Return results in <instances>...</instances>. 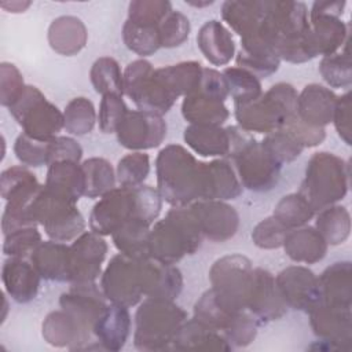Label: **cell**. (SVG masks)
Segmentation results:
<instances>
[{"mask_svg": "<svg viewBox=\"0 0 352 352\" xmlns=\"http://www.w3.org/2000/svg\"><path fill=\"white\" fill-rule=\"evenodd\" d=\"M30 263L47 280L69 282V246L58 241L41 242L30 254Z\"/></svg>", "mask_w": 352, "mask_h": 352, "instance_id": "obj_34", "label": "cell"}, {"mask_svg": "<svg viewBox=\"0 0 352 352\" xmlns=\"http://www.w3.org/2000/svg\"><path fill=\"white\" fill-rule=\"evenodd\" d=\"M87 38L84 22L73 15H62L54 19L48 28L50 47L60 55H76L85 47Z\"/></svg>", "mask_w": 352, "mask_h": 352, "instance_id": "obj_33", "label": "cell"}, {"mask_svg": "<svg viewBox=\"0 0 352 352\" xmlns=\"http://www.w3.org/2000/svg\"><path fill=\"white\" fill-rule=\"evenodd\" d=\"M89 78L98 94L124 95V74L118 62L110 56H100L94 62Z\"/></svg>", "mask_w": 352, "mask_h": 352, "instance_id": "obj_43", "label": "cell"}, {"mask_svg": "<svg viewBox=\"0 0 352 352\" xmlns=\"http://www.w3.org/2000/svg\"><path fill=\"white\" fill-rule=\"evenodd\" d=\"M43 337L51 345L69 346L70 349H80V344L91 341V336L63 309L47 315L43 322Z\"/></svg>", "mask_w": 352, "mask_h": 352, "instance_id": "obj_35", "label": "cell"}, {"mask_svg": "<svg viewBox=\"0 0 352 352\" xmlns=\"http://www.w3.org/2000/svg\"><path fill=\"white\" fill-rule=\"evenodd\" d=\"M182 114L191 125H217L221 126L230 116L223 100L194 92L184 96Z\"/></svg>", "mask_w": 352, "mask_h": 352, "instance_id": "obj_37", "label": "cell"}, {"mask_svg": "<svg viewBox=\"0 0 352 352\" xmlns=\"http://www.w3.org/2000/svg\"><path fill=\"white\" fill-rule=\"evenodd\" d=\"M286 254L296 263L314 264L320 261L327 252V243L315 227L290 230L283 241Z\"/></svg>", "mask_w": 352, "mask_h": 352, "instance_id": "obj_32", "label": "cell"}, {"mask_svg": "<svg viewBox=\"0 0 352 352\" xmlns=\"http://www.w3.org/2000/svg\"><path fill=\"white\" fill-rule=\"evenodd\" d=\"M349 186V165L333 153H315L307 165L300 194L315 212L342 199Z\"/></svg>", "mask_w": 352, "mask_h": 352, "instance_id": "obj_8", "label": "cell"}, {"mask_svg": "<svg viewBox=\"0 0 352 352\" xmlns=\"http://www.w3.org/2000/svg\"><path fill=\"white\" fill-rule=\"evenodd\" d=\"M81 166L85 175V197L100 198L114 188L117 179L114 169L107 160L92 157L85 160Z\"/></svg>", "mask_w": 352, "mask_h": 352, "instance_id": "obj_42", "label": "cell"}, {"mask_svg": "<svg viewBox=\"0 0 352 352\" xmlns=\"http://www.w3.org/2000/svg\"><path fill=\"white\" fill-rule=\"evenodd\" d=\"M157 72L179 98L182 95L187 96L198 89L202 77V65L195 60H188L160 67Z\"/></svg>", "mask_w": 352, "mask_h": 352, "instance_id": "obj_40", "label": "cell"}, {"mask_svg": "<svg viewBox=\"0 0 352 352\" xmlns=\"http://www.w3.org/2000/svg\"><path fill=\"white\" fill-rule=\"evenodd\" d=\"M40 274L32 263L23 258L10 257L1 268V280L8 296L16 302L32 301L38 292Z\"/></svg>", "mask_w": 352, "mask_h": 352, "instance_id": "obj_25", "label": "cell"}, {"mask_svg": "<svg viewBox=\"0 0 352 352\" xmlns=\"http://www.w3.org/2000/svg\"><path fill=\"white\" fill-rule=\"evenodd\" d=\"M198 48L214 66L227 65L235 55V43L230 30L216 19L205 22L197 34Z\"/></svg>", "mask_w": 352, "mask_h": 352, "instance_id": "obj_28", "label": "cell"}, {"mask_svg": "<svg viewBox=\"0 0 352 352\" xmlns=\"http://www.w3.org/2000/svg\"><path fill=\"white\" fill-rule=\"evenodd\" d=\"M81 157H82V148L74 139L67 136H55L50 140L48 165L56 161H63V160L80 162Z\"/></svg>", "mask_w": 352, "mask_h": 352, "instance_id": "obj_60", "label": "cell"}, {"mask_svg": "<svg viewBox=\"0 0 352 352\" xmlns=\"http://www.w3.org/2000/svg\"><path fill=\"white\" fill-rule=\"evenodd\" d=\"M100 289L113 304L129 308L140 302L144 297L142 260L122 253L114 256L102 275Z\"/></svg>", "mask_w": 352, "mask_h": 352, "instance_id": "obj_13", "label": "cell"}, {"mask_svg": "<svg viewBox=\"0 0 352 352\" xmlns=\"http://www.w3.org/2000/svg\"><path fill=\"white\" fill-rule=\"evenodd\" d=\"M54 194L74 204L85 192V175L82 166L76 161H56L48 165L45 184Z\"/></svg>", "mask_w": 352, "mask_h": 352, "instance_id": "obj_29", "label": "cell"}, {"mask_svg": "<svg viewBox=\"0 0 352 352\" xmlns=\"http://www.w3.org/2000/svg\"><path fill=\"white\" fill-rule=\"evenodd\" d=\"M223 74L228 84V96L232 98L234 106H241L257 99L261 91V82L258 77L246 69L234 66L223 70Z\"/></svg>", "mask_w": 352, "mask_h": 352, "instance_id": "obj_44", "label": "cell"}, {"mask_svg": "<svg viewBox=\"0 0 352 352\" xmlns=\"http://www.w3.org/2000/svg\"><path fill=\"white\" fill-rule=\"evenodd\" d=\"M242 194V184L235 169L227 160L202 162L201 199L226 201Z\"/></svg>", "mask_w": 352, "mask_h": 352, "instance_id": "obj_22", "label": "cell"}, {"mask_svg": "<svg viewBox=\"0 0 352 352\" xmlns=\"http://www.w3.org/2000/svg\"><path fill=\"white\" fill-rule=\"evenodd\" d=\"M4 236L3 252L10 257L25 258L26 256H30L33 250L41 243V234L36 226L18 228Z\"/></svg>", "mask_w": 352, "mask_h": 352, "instance_id": "obj_51", "label": "cell"}, {"mask_svg": "<svg viewBox=\"0 0 352 352\" xmlns=\"http://www.w3.org/2000/svg\"><path fill=\"white\" fill-rule=\"evenodd\" d=\"M157 190L172 206L201 199L202 162L180 144H168L157 155Z\"/></svg>", "mask_w": 352, "mask_h": 352, "instance_id": "obj_3", "label": "cell"}, {"mask_svg": "<svg viewBox=\"0 0 352 352\" xmlns=\"http://www.w3.org/2000/svg\"><path fill=\"white\" fill-rule=\"evenodd\" d=\"M186 320V311L173 300L146 297L135 315V346L146 351L166 349Z\"/></svg>", "mask_w": 352, "mask_h": 352, "instance_id": "obj_7", "label": "cell"}, {"mask_svg": "<svg viewBox=\"0 0 352 352\" xmlns=\"http://www.w3.org/2000/svg\"><path fill=\"white\" fill-rule=\"evenodd\" d=\"M124 94L139 110L162 116L175 104L177 95L146 59L131 62L124 72Z\"/></svg>", "mask_w": 352, "mask_h": 352, "instance_id": "obj_10", "label": "cell"}, {"mask_svg": "<svg viewBox=\"0 0 352 352\" xmlns=\"http://www.w3.org/2000/svg\"><path fill=\"white\" fill-rule=\"evenodd\" d=\"M280 58L274 45L257 32L241 38V50L236 55V66L249 70L256 77H268L279 67Z\"/></svg>", "mask_w": 352, "mask_h": 352, "instance_id": "obj_23", "label": "cell"}, {"mask_svg": "<svg viewBox=\"0 0 352 352\" xmlns=\"http://www.w3.org/2000/svg\"><path fill=\"white\" fill-rule=\"evenodd\" d=\"M184 142L202 157H227L230 136L227 128L217 125H188L183 135Z\"/></svg>", "mask_w": 352, "mask_h": 352, "instance_id": "obj_38", "label": "cell"}, {"mask_svg": "<svg viewBox=\"0 0 352 352\" xmlns=\"http://www.w3.org/2000/svg\"><path fill=\"white\" fill-rule=\"evenodd\" d=\"M131 330V315L126 307L110 304L94 326V334L103 349L118 351L124 346Z\"/></svg>", "mask_w": 352, "mask_h": 352, "instance_id": "obj_27", "label": "cell"}, {"mask_svg": "<svg viewBox=\"0 0 352 352\" xmlns=\"http://www.w3.org/2000/svg\"><path fill=\"white\" fill-rule=\"evenodd\" d=\"M161 47L173 48L182 45L190 34V21L180 11L172 10L158 26Z\"/></svg>", "mask_w": 352, "mask_h": 352, "instance_id": "obj_53", "label": "cell"}, {"mask_svg": "<svg viewBox=\"0 0 352 352\" xmlns=\"http://www.w3.org/2000/svg\"><path fill=\"white\" fill-rule=\"evenodd\" d=\"M50 140H37L26 133H21L14 144L16 158L28 166L48 165Z\"/></svg>", "mask_w": 352, "mask_h": 352, "instance_id": "obj_54", "label": "cell"}, {"mask_svg": "<svg viewBox=\"0 0 352 352\" xmlns=\"http://www.w3.org/2000/svg\"><path fill=\"white\" fill-rule=\"evenodd\" d=\"M150 226L151 224L140 219H131L125 221L118 230L111 234L113 242L118 252L138 260L148 258Z\"/></svg>", "mask_w": 352, "mask_h": 352, "instance_id": "obj_39", "label": "cell"}, {"mask_svg": "<svg viewBox=\"0 0 352 352\" xmlns=\"http://www.w3.org/2000/svg\"><path fill=\"white\" fill-rule=\"evenodd\" d=\"M337 95L319 84H309L297 96V116L308 125L323 128L333 121Z\"/></svg>", "mask_w": 352, "mask_h": 352, "instance_id": "obj_24", "label": "cell"}, {"mask_svg": "<svg viewBox=\"0 0 352 352\" xmlns=\"http://www.w3.org/2000/svg\"><path fill=\"white\" fill-rule=\"evenodd\" d=\"M267 3L265 0H228L221 6V16L241 38L248 37L258 30L267 12Z\"/></svg>", "mask_w": 352, "mask_h": 352, "instance_id": "obj_31", "label": "cell"}, {"mask_svg": "<svg viewBox=\"0 0 352 352\" xmlns=\"http://www.w3.org/2000/svg\"><path fill=\"white\" fill-rule=\"evenodd\" d=\"M230 136L228 155L243 187L252 191H268L279 182L282 165L241 126H227Z\"/></svg>", "mask_w": 352, "mask_h": 352, "instance_id": "obj_5", "label": "cell"}, {"mask_svg": "<svg viewBox=\"0 0 352 352\" xmlns=\"http://www.w3.org/2000/svg\"><path fill=\"white\" fill-rule=\"evenodd\" d=\"M304 148L305 147H315L320 144L326 138L324 128L312 126L305 124L297 114L293 116L287 124L283 126Z\"/></svg>", "mask_w": 352, "mask_h": 352, "instance_id": "obj_59", "label": "cell"}, {"mask_svg": "<svg viewBox=\"0 0 352 352\" xmlns=\"http://www.w3.org/2000/svg\"><path fill=\"white\" fill-rule=\"evenodd\" d=\"M258 323L260 322L257 318H254L250 312L242 311L234 318L230 327L224 331V337L230 344L232 342L238 346H245L254 340Z\"/></svg>", "mask_w": 352, "mask_h": 352, "instance_id": "obj_58", "label": "cell"}, {"mask_svg": "<svg viewBox=\"0 0 352 352\" xmlns=\"http://www.w3.org/2000/svg\"><path fill=\"white\" fill-rule=\"evenodd\" d=\"M161 208L162 198L158 190L151 186L114 187L94 205L89 228L99 235H111L131 219H140L153 224Z\"/></svg>", "mask_w": 352, "mask_h": 352, "instance_id": "obj_2", "label": "cell"}, {"mask_svg": "<svg viewBox=\"0 0 352 352\" xmlns=\"http://www.w3.org/2000/svg\"><path fill=\"white\" fill-rule=\"evenodd\" d=\"M333 122L340 138L346 144H351V92L349 91L341 96H337Z\"/></svg>", "mask_w": 352, "mask_h": 352, "instance_id": "obj_62", "label": "cell"}, {"mask_svg": "<svg viewBox=\"0 0 352 352\" xmlns=\"http://www.w3.org/2000/svg\"><path fill=\"white\" fill-rule=\"evenodd\" d=\"M351 275H352V271H351L349 261H340L327 267L318 278L319 292H320L319 302L351 308V304H352Z\"/></svg>", "mask_w": 352, "mask_h": 352, "instance_id": "obj_30", "label": "cell"}, {"mask_svg": "<svg viewBox=\"0 0 352 352\" xmlns=\"http://www.w3.org/2000/svg\"><path fill=\"white\" fill-rule=\"evenodd\" d=\"M275 283L285 304L293 309L309 312L320 301L318 278L307 267L292 265L282 270Z\"/></svg>", "mask_w": 352, "mask_h": 352, "instance_id": "obj_17", "label": "cell"}, {"mask_svg": "<svg viewBox=\"0 0 352 352\" xmlns=\"http://www.w3.org/2000/svg\"><path fill=\"white\" fill-rule=\"evenodd\" d=\"M202 231L190 205L173 206L150 228V257L164 264H176L194 254L202 242Z\"/></svg>", "mask_w": 352, "mask_h": 352, "instance_id": "obj_4", "label": "cell"}, {"mask_svg": "<svg viewBox=\"0 0 352 352\" xmlns=\"http://www.w3.org/2000/svg\"><path fill=\"white\" fill-rule=\"evenodd\" d=\"M107 243L102 235L84 231L69 246V282L89 283L100 275Z\"/></svg>", "mask_w": 352, "mask_h": 352, "instance_id": "obj_16", "label": "cell"}, {"mask_svg": "<svg viewBox=\"0 0 352 352\" xmlns=\"http://www.w3.org/2000/svg\"><path fill=\"white\" fill-rule=\"evenodd\" d=\"M172 10V3L168 0H135L128 6V21L139 25L160 26Z\"/></svg>", "mask_w": 352, "mask_h": 352, "instance_id": "obj_50", "label": "cell"}, {"mask_svg": "<svg viewBox=\"0 0 352 352\" xmlns=\"http://www.w3.org/2000/svg\"><path fill=\"white\" fill-rule=\"evenodd\" d=\"M28 216L33 224H41L45 234L58 242H66L81 235L85 230V220L76 204L62 198L45 186L28 205Z\"/></svg>", "mask_w": 352, "mask_h": 352, "instance_id": "obj_9", "label": "cell"}, {"mask_svg": "<svg viewBox=\"0 0 352 352\" xmlns=\"http://www.w3.org/2000/svg\"><path fill=\"white\" fill-rule=\"evenodd\" d=\"M187 4H190V6H194V7H205V6H210V4H213V1H204V3H201V1H186Z\"/></svg>", "mask_w": 352, "mask_h": 352, "instance_id": "obj_64", "label": "cell"}, {"mask_svg": "<svg viewBox=\"0 0 352 352\" xmlns=\"http://www.w3.org/2000/svg\"><path fill=\"white\" fill-rule=\"evenodd\" d=\"M246 309L260 323L282 318L287 305L279 294L274 275L264 268H253L246 298Z\"/></svg>", "mask_w": 352, "mask_h": 352, "instance_id": "obj_19", "label": "cell"}, {"mask_svg": "<svg viewBox=\"0 0 352 352\" xmlns=\"http://www.w3.org/2000/svg\"><path fill=\"white\" fill-rule=\"evenodd\" d=\"M308 314L311 327L319 338L337 346L349 344L352 338L351 308L319 302Z\"/></svg>", "mask_w": 352, "mask_h": 352, "instance_id": "obj_21", "label": "cell"}, {"mask_svg": "<svg viewBox=\"0 0 352 352\" xmlns=\"http://www.w3.org/2000/svg\"><path fill=\"white\" fill-rule=\"evenodd\" d=\"M315 213L308 201L300 192H294L285 195L276 204L272 216L287 230H293L305 226Z\"/></svg>", "mask_w": 352, "mask_h": 352, "instance_id": "obj_45", "label": "cell"}, {"mask_svg": "<svg viewBox=\"0 0 352 352\" xmlns=\"http://www.w3.org/2000/svg\"><path fill=\"white\" fill-rule=\"evenodd\" d=\"M345 6L341 0H320L312 4L308 18L318 55L336 54L349 38V26L341 21Z\"/></svg>", "mask_w": 352, "mask_h": 352, "instance_id": "obj_14", "label": "cell"}, {"mask_svg": "<svg viewBox=\"0 0 352 352\" xmlns=\"http://www.w3.org/2000/svg\"><path fill=\"white\" fill-rule=\"evenodd\" d=\"M30 6V1H11V3H1V7L8 12H23Z\"/></svg>", "mask_w": 352, "mask_h": 352, "instance_id": "obj_63", "label": "cell"}, {"mask_svg": "<svg viewBox=\"0 0 352 352\" xmlns=\"http://www.w3.org/2000/svg\"><path fill=\"white\" fill-rule=\"evenodd\" d=\"M252 271L250 260L242 254H228L216 260L209 271L216 300L232 312L246 311Z\"/></svg>", "mask_w": 352, "mask_h": 352, "instance_id": "obj_11", "label": "cell"}, {"mask_svg": "<svg viewBox=\"0 0 352 352\" xmlns=\"http://www.w3.org/2000/svg\"><path fill=\"white\" fill-rule=\"evenodd\" d=\"M172 345L176 349L230 351L232 348L223 333L197 320L195 318L186 320L182 324Z\"/></svg>", "mask_w": 352, "mask_h": 352, "instance_id": "obj_36", "label": "cell"}, {"mask_svg": "<svg viewBox=\"0 0 352 352\" xmlns=\"http://www.w3.org/2000/svg\"><path fill=\"white\" fill-rule=\"evenodd\" d=\"M128 113V107L122 100V96L107 94L103 95L99 106V128L103 133H113L117 131L120 122Z\"/></svg>", "mask_w": 352, "mask_h": 352, "instance_id": "obj_55", "label": "cell"}, {"mask_svg": "<svg viewBox=\"0 0 352 352\" xmlns=\"http://www.w3.org/2000/svg\"><path fill=\"white\" fill-rule=\"evenodd\" d=\"M144 298H166L175 300L183 289V276L173 264H164L151 257L142 260Z\"/></svg>", "mask_w": 352, "mask_h": 352, "instance_id": "obj_26", "label": "cell"}, {"mask_svg": "<svg viewBox=\"0 0 352 352\" xmlns=\"http://www.w3.org/2000/svg\"><path fill=\"white\" fill-rule=\"evenodd\" d=\"M261 144L280 165L296 160L304 150V147L283 128L265 135Z\"/></svg>", "mask_w": 352, "mask_h": 352, "instance_id": "obj_52", "label": "cell"}, {"mask_svg": "<svg viewBox=\"0 0 352 352\" xmlns=\"http://www.w3.org/2000/svg\"><path fill=\"white\" fill-rule=\"evenodd\" d=\"M290 230L280 224L274 216L261 220L252 232V239L261 249H276L283 245L285 236Z\"/></svg>", "mask_w": 352, "mask_h": 352, "instance_id": "obj_57", "label": "cell"}, {"mask_svg": "<svg viewBox=\"0 0 352 352\" xmlns=\"http://www.w3.org/2000/svg\"><path fill=\"white\" fill-rule=\"evenodd\" d=\"M65 125L63 128L77 136H82L85 133H89L96 122V111L94 107V103L84 98L78 96L72 99L63 111Z\"/></svg>", "mask_w": 352, "mask_h": 352, "instance_id": "obj_47", "label": "cell"}, {"mask_svg": "<svg viewBox=\"0 0 352 352\" xmlns=\"http://www.w3.org/2000/svg\"><path fill=\"white\" fill-rule=\"evenodd\" d=\"M26 85L23 82L21 72L12 63L3 62L0 65V102L3 106L10 107L12 106L22 92L25 91Z\"/></svg>", "mask_w": 352, "mask_h": 352, "instance_id": "obj_56", "label": "cell"}, {"mask_svg": "<svg viewBox=\"0 0 352 352\" xmlns=\"http://www.w3.org/2000/svg\"><path fill=\"white\" fill-rule=\"evenodd\" d=\"M315 228L319 231L327 245H340L349 236V212L344 206L330 205L319 210Z\"/></svg>", "mask_w": 352, "mask_h": 352, "instance_id": "obj_41", "label": "cell"}, {"mask_svg": "<svg viewBox=\"0 0 352 352\" xmlns=\"http://www.w3.org/2000/svg\"><path fill=\"white\" fill-rule=\"evenodd\" d=\"M122 40L128 50L140 55L148 56L161 48L158 26H147L125 21L122 26Z\"/></svg>", "mask_w": 352, "mask_h": 352, "instance_id": "obj_46", "label": "cell"}, {"mask_svg": "<svg viewBox=\"0 0 352 352\" xmlns=\"http://www.w3.org/2000/svg\"><path fill=\"white\" fill-rule=\"evenodd\" d=\"M8 109L23 133L37 140H51L65 125L63 113L33 85H26L19 99Z\"/></svg>", "mask_w": 352, "mask_h": 352, "instance_id": "obj_12", "label": "cell"}, {"mask_svg": "<svg viewBox=\"0 0 352 352\" xmlns=\"http://www.w3.org/2000/svg\"><path fill=\"white\" fill-rule=\"evenodd\" d=\"M195 92L226 100L228 96V84L223 73L212 67H202V77L199 81V87ZM194 94V92H192Z\"/></svg>", "mask_w": 352, "mask_h": 352, "instance_id": "obj_61", "label": "cell"}, {"mask_svg": "<svg viewBox=\"0 0 352 352\" xmlns=\"http://www.w3.org/2000/svg\"><path fill=\"white\" fill-rule=\"evenodd\" d=\"M118 143L128 150H147L158 147L166 136V124L162 116L128 110L117 131Z\"/></svg>", "mask_w": 352, "mask_h": 352, "instance_id": "obj_15", "label": "cell"}, {"mask_svg": "<svg viewBox=\"0 0 352 352\" xmlns=\"http://www.w3.org/2000/svg\"><path fill=\"white\" fill-rule=\"evenodd\" d=\"M349 38L345 41V51L341 54H333L323 56L319 65V72L323 80L331 88H348L352 82L351 58L348 50Z\"/></svg>", "mask_w": 352, "mask_h": 352, "instance_id": "obj_48", "label": "cell"}, {"mask_svg": "<svg viewBox=\"0 0 352 352\" xmlns=\"http://www.w3.org/2000/svg\"><path fill=\"white\" fill-rule=\"evenodd\" d=\"M202 235L213 242H224L232 238L239 226V216L235 208L224 201H195L190 204Z\"/></svg>", "mask_w": 352, "mask_h": 352, "instance_id": "obj_20", "label": "cell"}, {"mask_svg": "<svg viewBox=\"0 0 352 352\" xmlns=\"http://www.w3.org/2000/svg\"><path fill=\"white\" fill-rule=\"evenodd\" d=\"M257 33L275 47L280 59L290 63H302L318 55L308 10L302 1H268Z\"/></svg>", "mask_w": 352, "mask_h": 352, "instance_id": "obj_1", "label": "cell"}, {"mask_svg": "<svg viewBox=\"0 0 352 352\" xmlns=\"http://www.w3.org/2000/svg\"><path fill=\"white\" fill-rule=\"evenodd\" d=\"M106 297L95 282L73 283L65 292L59 304L63 311L72 315L87 334H94V326L106 309Z\"/></svg>", "mask_w": 352, "mask_h": 352, "instance_id": "obj_18", "label": "cell"}, {"mask_svg": "<svg viewBox=\"0 0 352 352\" xmlns=\"http://www.w3.org/2000/svg\"><path fill=\"white\" fill-rule=\"evenodd\" d=\"M297 91L287 82H278L250 103L235 106L238 126L248 132L272 133L282 129L297 114Z\"/></svg>", "mask_w": 352, "mask_h": 352, "instance_id": "obj_6", "label": "cell"}, {"mask_svg": "<svg viewBox=\"0 0 352 352\" xmlns=\"http://www.w3.org/2000/svg\"><path fill=\"white\" fill-rule=\"evenodd\" d=\"M150 172V157L146 153L133 151L124 155L117 164V182L122 187L143 184Z\"/></svg>", "mask_w": 352, "mask_h": 352, "instance_id": "obj_49", "label": "cell"}]
</instances>
